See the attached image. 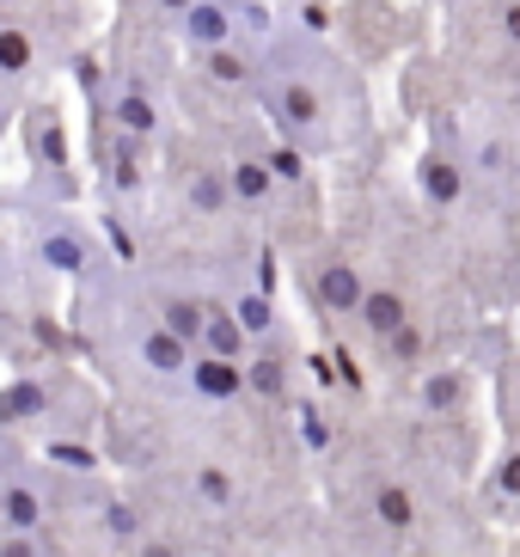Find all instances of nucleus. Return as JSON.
<instances>
[{
	"label": "nucleus",
	"instance_id": "nucleus-1",
	"mask_svg": "<svg viewBox=\"0 0 520 557\" xmlns=\"http://www.w3.org/2000/svg\"><path fill=\"white\" fill-rule=\"evenodd\" d=\"M32 246H37V263L44 270H55V276H86L92 270V258H98V246H92V233L81 227V221H67V214H37V227H32Z\"/></svg>",
	"mask_w": 520,
	"mask_h": 557
},
{
	"label": "nucleus",
	"instance_id": "nucleus-2",
	"mask_svg": "<svg viewBox=\"0 0 520 557\" xmlns=\"http://www.w3.org/2000/svg\"><path fill=\"white\" fill-rule=\"evenodd\" d=\"M178 25H184V44H190L196 55H214V50L233 44V7L227 0H190Z\"/></svg>",
	"mask_w": 520,
	"mask_h": 557
},
{
	"label": "nucleus",
	"instance_id": "nucleus-3",
	"mask_svg": "<svg viewBox=\"0 0 520 557\" xmlns=\"http://www.w3.org/2000/svg\"><path fill=\"white\" fill-rule=\"evenodd\" d=\"M25 148H32L37 172H62V165H67V135H62V116H55V104H37V111H25Z\"/></svg>",
	"mask_w": 520,
	"mask_h": 557
},
{
	"label": "nucleus",
	"instance_id": "nucleus-4",
	"mask_svg": "<svg viewBox=\"0 0 520 557\" xmlns=\"http://www.w3.org/2000/svg\"><path fill=\"white\" fill-rule=\"evenodd\" d=\"M184 380H190L202 398H214V405H227V398L245 393V361H221V356H190V368H184Z\"/></svg>",
	"mask_w": 520,
	"mask_h": 557
},
{
	"label": "nucleus",
	"instance_id": "nucleus-5",
	"mask_svg": "<svg viewBox=\"0 0 520 557\" xmlns=\"http://www.w3.org/2000/svg\"><path fill=\"white\" fill-rule=\"evenodd\" d=\"M37 527H44V491L25 478H7L0 484V533H37Z\"/></svg>",
	"mask_w": 520,
	"mask_h": 557
},
{
	"label": "nucleus",
	"instance_id": "nucleus-6",
	"mask_svg": "<svg viewBox=\"0 0 520 557\" xmlns=\"http://www.w3.org/2000/svg\"><path fill=\"white\" fill-rule=\"evenodd\" d=\"M32 74H37V32L0 18V81L18 86V81H32Z\"/></svg>",
	"mask_w": 520,
	"mask_h": 557
},
{
	"label": "nucleus",
	"instance_id": "nucleus-7",
	"mask_svg": "<svg viewBox=\"0 0 520 557\" xmlns=\"http://www.w3.org/2000/svg\"><path fill=\"white\" fill-rule=\"evenodd\" d=\"M312 295L325 300L331 312H356V307H361V295H368V288H361V276H356V270H349V263H343V258H331L325 270H319V276H312Z\"/></svg>",
	"mask_w": 520,
	"mask_h": 557
},
{
	"label": "nucleus",
	"instance_id": "nucleus-8",
	"mask_svg": "<svg viewBox=\"0 0 520 557\" xmlns=\"http://www.w3.org/2000/svg\"><path fill=\"white\" fill-rule=\"evenodd\" d=\"M116 129L129 135V141H147V135L160 129V111L141 92V81H123V92H116Z\"/></svg>",
	"mask_w": 520,
	"mask_h": 557
},
{
	"label": "nucleus",
	"instance_id": "nucleus-9",
	"mask_svg": "<svg viewBox=\"0 0 520 557\" xmlns=\"http://www.w3.org/2000/svg\"><path fill=\"white\" fill-rule=\"evenodd\" d=\"M196 344H202V356H221V361H245V344H251V337H245V331L233 325V312L209 307V312H202V337H196Z\"/></svg>",
	"mask_w": 520,
	"mask_h": 557
},
{
	"label": "nucleus",
	"instance_id": "nucleus-10",
	"mask_svg": "<svg viewBox=\"0 0 520 557\" xmlns=\"http://www.w3.org/2000/svg\"><path fill=\"white\" fill-rule=\"evenodd\" d=\"M202 312H209V307H202V300L165 295V300H160V319H153V325H160V331H172V337H178V344L190 349L196 337H202Z\"/></svg>",
	"mask_w": 520,
	"mask_h": 557
},
{
	"label": "nucleus",
	"instance_id": "nucleus-11",
	"mask_svg": "<svg viewBox=\"0 0 520 557\" xmlns=\"http://www.w3.org/2000/svg\"><path fill=\"white\" fill-rule=\"evenodd\" d=\"M276 190V178H270V165L263 160H233V172H227V197H239V202H263Z\"/></svg>",
	"mask_w": 520,
	"mask_h": 557
},
{
	"label": "nucleus",
	"instance_id": "nucleus-12",
	"mask_svg": "<svg viewBox=\"0 0 520 557\" xmlns=\"http://www.w3.org/2000/svg\"><path fill=\"white\" fill-rule=\"evenodd\" d=\"M356 319H368V331H380V337H392V331H405V300L392 295V288H380V295H361Z\"/></svg>",
	"mask_w": 520,
	"mask_h": 557
},
{
	"label": "nucleus",
	"instance_id": "nucleus-13",
	"mask_svg": "<svg viewBox=\"0 0 520 557\" xmlns=\"http://www.w3.org/2000/svg\"><path fill=\"white\" fill-rule=\"evenodd\" d=\"M37 410H44V386H37V380H13V386L0 393V417H7V423H13V417H37Z\"/></svg>",
	"mask_w": 520,
	"mask_h": 557
},
{
	"label": "nucleus",
	"instance_id": "nucleus-14",
	"mask_svg": "<svg viewBox=\"0 0 520 557\" xmlns=\"http://www.w3.org/2000/svg\"><path fill=\"white\" fill-rule=\"evenodd\" d=\"M233 325H239L245 337H263V331L276 325V307H270V295H245L239 307H233Z\"/></svg>",
	"mask_w": 520,
	"mask_h": 557
},
{
	"label": "nucleus",
	"instance_id": "nucleus-15",
	"mask_svg": "<svg viewBox=\"0 0 520 557\" xmlns=\"http://www.w3.org/2000/svg\"><path fill=\"white\" fill-rule=\"evenodd\" d=\"M423 190L435 202H459V165L454 160H429L423 165Z\"/></svg>",
	"mask_w": 520,
	"mask_h": 557
},
{
	"label": "nucleus",
	"instance_id": "nucleus-16",
	"mask_svg": "<svg viewBox=\"0 0 520 557\" xmlns=\"http://www.w3.org/2000/svg\"><path fill=\"white\" fill-rule=\"evenodd\" d=\"M374 508H380V521H386V527H410V521H417V508H410V491H398V484H380Z\"/></svg>",
	"mask_w": 520,
	"mask_h": 557
},
{
	"label": "nucleus",
	"instance_id": "nucleus-17",
	"mask_svg": "<svg viewBox=\"0 0 520 557\" xmlns=\"http://www.w3.org/2000/svg\"><path fill=\"white\" fill-rule=\"evenodd\" d=\"M202 67L214 74V86H245V81H251V67H245L233 50H214V55H202Z\"/></svg>",
	"mask_w": 520,
	"mask_h": 557
},
{
	"label": "nucleus",
	"instance_id": "nucleus-18",
	"mask_svg": "<svg viewBox=\"0 0 520 557\" xmlns=\"http://www.w3.org/2000/svg\"><path fill=\"white\" fill-rule=\"evenodd\" d=\"M196 491H202L209 508H227L233 503V478L221 472V466H202V472H196Z\"/></svg>",
	"mask_w": 520,
	"mask_h": 557
},
{
	"label": "nucleus",
	"instance_id": "nucleus-19",
	"mask_svg": "<svg viewBox=\"0 0 520 557\" xmlns=\"http://www.w3.org/2000/svg\"><path fill=\"white\" fill-rule=\"evenodd\" d=\"M104 533H111V540H141V515H135L129 503H111L104 508Z\"/></svg>",
	"mask_w": 520,
	"mask_h": 557
},
{
	"label": "nucleus",
	"instance_id": "nucleus-20",
	"mask_svg": "<svg viewBox=\"0 0 520 557\" xmlns=\"http://www.w3.org/2000/svg\"><path fill=\"white\" fill-rule=\"evenodd\" d=\"M245 386H251V393H282V368L276 361H251V368H245Z\"/></svg>",
	"mask_w": 520,
	"mask_h": 557
},
{
	"label": "nucleus",
	"instance_id": "nucleus-21",
	"mask_svg": "<svg viewBox=\"0 0 520 557\" xmlns=\"http://www.w3.org/2000/svg\"><path fill=\"white\" fill-rule=\"evenodd\" d=\"M0 557H44L32 533H0Z\"/></svg>",
	"mask_w": 520,
	"mask_h": 557
},
{
	"label": "nucleus",
	"instance_id": "nucleus-22",
	"mask_svg": "<svg viewBox=\"0 0 520 557\" xmlns=\"http://www.w3.org/2000/svg\"><path fill=\"white\" fill-rule=\"evenodd\" d=\"M13 123H18V86L0 81V135L13 129Z\"/></svg>",
	"mask_w": 520,
	"mask_h": 557
},
{
	"label": "nucleus",
	"instance_id": "nucleus-23",
	"mask_svg": "<svg viewBox=\"0 0 520 557\" xmlns=\"http://www.w3.org/2000/svg\"><path fill=\"white\" fill-rule=\"evenodd\" d=\"M496 491H503V496H520V454L503 459V472H496Z\"/></svg>",
	"mask_w": 520,
	"mask_h": 557
},
{
	"label": "nucleus",
	"instance_id": "nucleus-24",
	"mask_svg": "<svg viewBox=\"0 0 520 557\" xmlns=\"http://www.w3.org/2000/svg\"><path fill=\"white\" fill-rule=\"evenodd\" d=\"M459 398V380H429V405H454Z\"/></svg>",
	"mask_w": 520,
	"mask_h": 557
},
{
	"label": "nucleus",
	"instance_id": "nucleus-25",
	"mask_svg": "<svg viewBox=\"0 0 520 557\" xmlns=\"http://www.w3.org/2000/svg\"><path fill=\"white\" fill-rule=\"evenodd\" d=\"M135 545H141V552H135V557H178V552H172V545H165V540H135Z\"/></svg>",
	"mask_w": 520,
	"mask_h": 557
},
{
	"label": "nucleus",
	"instance_id": "nucleus-26",
	"mask_svg": "<svg viewBox=\"0 0 520 557\" xmlns=\"http://www.w3.org/2000/svg\"><path fill=\"white\" fill-rule=\"evenodd\" d=\"M503 25H508V37L520 44V7H508V18H503Z\"/></svg>",
	"mask_w": 520,
	"mask_h": 557
},
{
	"label": "nucleus",
	"instance_id": "nucleus-27",
	"mask_svg": "<svg viewBox=\"0 0 520 557\" xmlns=\"http://www.w3.org/2000/svg\"><path fill=\"white\" fill-rule=\"evenodd\" d=\"M0 484H7V478H0Z\"/></svg>",
	"mask_w": 520,
	"mask_h": 557
}]
</instances>
